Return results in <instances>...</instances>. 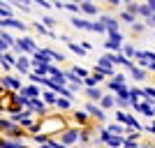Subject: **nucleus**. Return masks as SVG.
<instances>
[{"instance_id": "17", "label": "nucleus", "mask_w": 155, "mask_h": 148, "mask_svg": "<svg viewBox=\"0 0 155 148\" xmlns=\"http://www.w3.org/2000/svg\"><path fill=\"white\" fill-rule=\"evenodd\" d=\"M100 139H102V141H109V139H111L109 130H102V132H100Z\"/></svg>"}, {"instance_id": "11", "label": "nucleus", "mask_w": 155, "mask_h": 148, "mask_svg": "<svg viewBox=\"0 0 155 148\" xmlns=\"http://www.w3.org/2000/svg\"><path fill=\"white\" fill-rule=\"evenodd\" d=\"M109 143H111V146H120V143H125V139H123V136H111Z\"/></svg>"}, {"instance_id": "25", "label": "nucleus", "mask_w": 155, "mask_h": 148, "mask_svg": "<svg viewBox=\"0 0 155 148\" xmlns=\"http://www.w3.org/2000/svg\"><path fill=\"white\" fill-rule=\"evenodd\" d=\"M146 95H148V97H155V88H146Z\"/></svg>"}, {"instance_id": "18", "label": "nucleus", "mask_w": 155, "mask_h": 148, "mask_svg": "<svg viewBox=\"0 0 155 148\" xmlns=\"http://www.w3.org/2000/svg\"><path fill=\"white\" fill-rule=\"evenodd\" d=\"M109 132H114V134H118V136H120L123 127H120V125H111V127H109Z\"/></svg>"}, {"instance_id": "4", "label": "nucleus", "mask_w": 155, "mask_h": 148, "mask_svg": "<svg viewBox=\"0 0 155 148\" xmlns=\"http://www.w3.org/2000/svg\"><path fill=\"white\" fill-rule=\"evenodd\" d=\"M86 111H91L95 118H100V120H104V113H102V109H97L95 104H86Z\"/></svg>"}, {"instance_id": "20", "label": "nucleus", "mask_w": 155, "mask_h": 148, "mask_svg": "<svg viewBox=\"0 0 155 148\" xmlns=\"http://www.w3.org/2000/svg\"><path fill=\"white\" fill-rule=\"evenodd\" d=\"M93 30H97V32H104V30H107V28H104L102 23H93Z\"/></svg>"}, {"instance_id": "12", "label": "nucleus", "mask_w": 155, "mask_h": 148, "mask_svg": "<svg viewBox=\"0 0 155 148\" xmlns=\"http://www.w3.org/2000/svg\"><path fill=\"white\" fill-rule=\"evenodd\" d=\"M137 14H143V16H150V9H148V5H139Z\"/></svg>"}, {"instance_id": "3", "label": "nucleus", "mask_w": 155, "mask_h": 148, "mask_svg": "<svg viewBox=\"0 0 155 148\" xmlns=\"http://www.w3.org/2000/svg\"><path fill=\"white\" fill-rule=\"evenodd\" d=\"M79 139V134L74 132V130H67V132H63V141L65 143H74Z\"/></svg>"}, {"instance_id": "26", "label": "nucleus", "mask_w": 155, "mask_h": 148, "mask_svg": "<svg viewBox=\"0 0 155 148\" xmlns=\"http://www.w3.org/2000/svg\"><path fill=\"white\" fill-rule=\"evenodd\" d=\"M125 148H137V146H134V141H125Z\"/></svg>"}, {"instance_id": "15", "label": "nucleus", "mask_w": 155, "mask_h": 148, "mask_svg": "<svg viewBox=\"0 0 155 148\" xmlns=\"http://www.w3.org/2000/svg\"><path fill=\"white\" fill-rule=\"evenodd\" d=\"M120 16H123V21H127V23H134V16H132L130 12H123Z\"/></svg>"}, {"instance_id": "13", "label": "nucleus", "mask_w": 155, "mask_h": 148, "mask_svg": "<svg viewBox=\"0 0 155 148\" xmlns=\"http://www.w3.org/2000/svg\"><path fill=\"white\" fill-rule=\"evenodd\" d=\"M67 44H70V49H72L74 53H86V51H84V46H79V44H72V42H67Z\"/></svg>"}, {"instance_id": "9", "label": "nucleus", "mask_w": 155, "mask_h": 148, "mask_svg": "<svg viewBox=\"0 0 155 148\" xmlns=\"http://www.w3.org/2000/svg\"><path fill=\"white\" fill-rule=\"evenodd\" d=\"M114 104H116V100H114L111 95H104L102 97V107H104V109H109V107H114Z\"/></svg>"}, {"instance_id": "7", "label": "nucleus", "mask_w": 155, "mask_h": 148, "mask_svg": "<svg viewBox=\"0 0 155 148\" xmlns=\"http://www.w3.org/2000/svg\"><path fill=\"white\" fill-rule=\"evenodd\" d=\"M72 23H74L77 28H88V30H93V23H88V21H81V19H77V16L72 19Z\"/></svg>"}, {"instance_id": "2", "label": "nucleus", "mask_w": 155, "mask_h": 148, "mask_svg": "<svg viewBox=\"0 0 155 148\" xmlns=\"http://www.w3.org/2000/svg\"><path fill=\"white\" fill-rule=\"evenodd\" d=\"M102 26L107 28L109 32H118V21L111 19V16H104V19H102Z\"/></svg>"}, {"instance_id": "5", "label": "nucleus", "mask_w": 155, "mask_h": 148, "mask_svg": "<svg viewBox=\"0 0 155 148\" xmlns=\"http://www.w3.org/2000/svg\"><path fill=\"white\" fill-rule=\"evenodd\" d=\"M79 9H84L86 14H97V7L93 5V2H81V5H79Z\"/></svg>"}, {"instance_id": "24", "label": "nucleus", "mask_w": 155, "mask_h": 148, "mask_svg": "<svg viewBox=\"0 0 155 148\" xmlns=\"http://www.w3.org/2000/svg\"><path fill=\"white\" fill-rule=\"evenodd\" d=\"M148 26H155V12H153V14L148 16Z\"/></svg>"}, {"instance_id": "1", "label": "nucleus", "mask_w": 155, "mask_h": 148, "mask_svg": "<svg viewBox=\"0 0 155 148\" xmlns=\"http://www.w3.org/2000/svg\"><path fill=\"white\" fill-rule=\"evenodd\" d=\"M97 72H100V74H107V77H114V67H111L109 56H104V58L100 60V65H97Z\"/></svg>"}, {"instance_id": "8", "label": "nucleus", "mask_w": 155, "mask_h": 148, "mask_svg": "<svg viewBox=\"0 0 155 148\" xmlns=\"http://www.w3.org/2000/svg\"><path fill=\"white\" fill-rule=\"evenodd\" d=\"M109 42H114V44H118V46H120V44H123V35H120V32H109Z\"/></svg>"}, {"instance_id": "10", "label": "nucleus", "mask_w": 155, "mask_h": 148, "mask_svg": "<svg viewBox=\"0 0 155 148\" xmlns=\"http://www.w3.org/2000/svg\"><path fill=\"white\" fill-rule=\"evenodd\" d=\"M86 93H88V97H91V100H102V93H100L97 88H88Z\"/></svg>"}, {"instance_id": "16", "label": "nucleus", "mask_w": 155, "mask_h": 148, "mask_svg": "<svg viewBox=\"0 0 155 148\" xmlns=\"http://www.w3.org/2000/svg\"><path fill=\"white\" fill-rule=\"evenodd\" d=\"M60 109H70V100H56Z\"/></svg>"}, {"instance_id": "21", "label": "nucleus", "mask_w": 155, "mask_h": 148, "mask_svg": "<svg viewBox=\"0 0 155 148\" xmlns=\"http://www.w3.org/2000/svg\"><path fill=\"white\" fill-rule=\"evenodd\" d=\"M118 123H127V116H125V113H123V111H118Z\"/></svg>"}, {"instance_id": "6", "label": "nucleus", "mask_w": 155, "mask_h": 148, "mask_svg": "<svg viewBox=\"0 0 155 148\" xmlns=\"http://www.w3.org/2000/svg\"><path fill=\"white\" fill-rule=\"evenodd\" d=\"M134 109L143 111L146 116H153V107H150V104H139V102H137V104H134Z\"/></svg>"}, {"instance_id": "14", "label": "nucleus", "mask_w": 155, "mask_h": 148, "mask_svg": "<svg viewBox=\"0 0 155 148\" xmlns=\"http://www.w3.org/2000/svg\"><path fill=\"white\" fill-rule=\"evenodd\" d=\"M132 74H134V79H143V74H146V72L139 70V67H132Z\"/></svg>"}, {"instance_id": "28", "label": "nucleus", "mask_w": 155, "mask_h": 148, "mask_svg": "<svg viewBox=\"0 0 155 148\" xmlns=\"http://www.w3.org/2000/svg\"><path fill=\"white\" fill-rule=\"evenodd\" d=\"M150 70H155V63H150Z\"/></svg>"}, {"instance_id": "23", "label": "nucleus", "mask_w": 155, "mask_h": 148, "mask_svg": "<svg viewBox=\"0 0 155 148\" xmlns=\"http://www.w3.org/2000/svg\"><path fill=\"white\" fill-rule=\"evenodd\" d=\"M26 95L32 97V95H37V90H35V88H26Z\"/></svg>"}, {"instance_id": "22", "label": "nucleus", "mask_w": 155, "mask_h": 148, "mask_svg": "<svg viewBox=\"0 0 155 148\" xmlns=\"http://www.w3.org/2000/svg\"><path fill=\"white\" fill-rule=\"evenodd\" d=\"M44 100H46V102H56V97H53V93H46V95H44Z\"/></svg>"}, {"instance_id": "19", "label": "nucleus", "mask_w": 155, "mask_h": 148, "mask_svg": "<svg viewBox=\"0 0 155 148\" xmlns=\"http://www.w3.org/2000/svg\"><path fill=\"white\" fill-rule=\"evenodd\" d=\"M74 74H79V77H88V72L81 70V67H74Z\"/></svg>"}, {"instance_id": "27", "label": "nucleus", "mask_w": 155, "mask_h": 148, "mask_svg": "<svg viewBox=\"0 0 155 148\" xmlns=\"http://www.w3.org/2000/svg\"><path fill=\"white\" fill-rule=\"evenodd\" d=\"M150 132H153V134H155V123H153V125H150Z\"/></svg>"}]
</instances>
